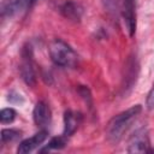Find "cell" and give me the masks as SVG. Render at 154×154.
<instances>
[{"mask_svg":"<svg viewBox=\"0 0 154 154\" xmlns=\"http://www.w3.org/2000/svg\"><path fill=\"white\" fill-rule=\"evenodd\" d=\"M142 112L141 105L131 106L130 108L114 116L106 126V136L111 143H117L122 140L124 134L129 130L131 124L137 119Z\"/></svg>","mask_w":154,"mask_h":154,"instance_id":"1","label":"cell"},{"mask_svg":"<svg viewBox=\"0 0 154 154\" xmlns=\"http://www.w3.org/2000/svg\"><path fill=\"white\" fill-rule=\"evenodd\" d=\"M49 57L52 61L61 67H73L78 61L77 53L60 38H55L49 45Z\"/></svg>","mask_w":154,"mask_h":154,"instance_id":"2","label":"cell"},{"mask_svg":"<svg viewBox=\"0 0 154 154\" xmlns=\"http://www.w3.org/2000/svg\"><path fill=\"white\" fill-rule=\"evenodd\" d=\"M19 70L24 82L29 85H34L36 82V76H35V69H34V61H32V51L30 46L24 47L22 51V61H20Z\"/></svg>","mask_w":154,"mask_h":154,"instance_id":"3","label":"cell"},{"mask_svg":"<svg viewBox=\"0 0 154 154\" xmlns=\"http://www.w3.org/2000/svg\"><path fill=\"white\" fill-rule=\"evenodd\" d=\"M149 147L150 142L148 131L144 128H140L131 135L126 150L129 153H146L149 152Z\"/></svg>","mask_w":154,"mask_h":154,"instance_id":"4","label":"cell"},{"mask_svg":"<svg viewBox=\"0 0 154 154\" xmlns=\"http://www.w3.org/2000/svg\"><path fill=\"white\" fill-rule=\"evenodd\" d=\"M122 16L124 25L129 36H134L137 26V16H136V0H123L122 1Z\"/></svg>","mask_w":154,"mask_h":154,"instance_id":"5","label":"cell"},{"mask_svg":"<svg viewBox=\"0 0 154 154\" xmlns=\"http://www.w3.org/2000/svg\"><path fill=\"white\" fill-rule=\"evenodd\" d=\"M31 6V0H2L0 4L1 18H11L25 8H30Z\"/></svg>","mask_w":154,"mask_h":154,"instance_id":"6","label":"cell"},{"mask_svg":"<svg viewBox=\"0 0 154 154\" xmlns=\"http://www.w3.org/2000/svg\"><path fill=\"white\" fill-rule=\"evenodd\" d=\"M48 137V132L43 129L41 131H38L37 134H35L34 136L23 140L17 148V153L18 154H25V153H30L34 149H36L37 147H40Z\"/></svg>","mask_w":154,"mask_h":154,"instance_id":"7","label":"cell"},{"mask_svg":"<svg viewBox=\"0 0 154 154\" xmlns=\"http://www.w3.org/2000/svg\"><path fill=\"white\" fill-rule=\"evenodd\" d=\"M32 118H34L35 124L38 128H41V129L47 128L52 120V112H51V108L48 107V105L43 101H38L34 107Z\"/></svg>","mask_w":154,"mask_h":154,"instance_id":"8","label":"cell"},{"mask_svg":"<svg viewBox=\"0 0 154 154\" xmlns=\"http://www.w3.org/2000/svg\"><path fill=\"white\" fill-rule=\"evenodd\" d=\"M59 10H60V13L66 19L72 20V22H79L83 16V12H84L83 6L79 2L73 1V0H67V1L63 2L60 5Z\"/></svg>","mask_w":154,"mask_h":154,"instance_id":"9","label":"cell"},{"mask_svg":"<svg viewBox=\"0 0 154 154\" xmlns=\"http://www.w3.org/2000/svg\"><path fill=\"white\" fill-rule=\"evenodd\" d=\"M82 122V114L75 111H66L64 113V136L69 137L76 132Z\"/></svg>","mask_w":154,"mask_h":154,"instance_id":"10","label":"cell"},{"mask_svg":"<svg viewBox=\"0 0 154 154\" xmlns=\"http://www.w3.org/2000/svg\"><path fill=\"white\" fill-rule=\"evenodd\" d=\"M65 144H66V136L53 137V138L48 142V144H47L45 148L40 149V152L43 153V152H49V150H52V149H61V148L65 147Z\"/></svg>","mask_w":154,"mask_h":154,"instance_id":"11","label":"cell"},{"mask_svg":"<svg viewBox=\"0 0 154 154\" xmlns=\"http://www.w3.org/2000/svg\"><path fill=\"white\" fill-rule=\"evenodd\" d=\"M20 131L16 130V129H4L1 131V142L2 143H7V142H12L17 138L20 137Z\"/></svg>","mask_w":154,"mask_h":154,"instance_id":"12","label":"cell"},{"mask_svg":"<svg viewBox=\"0 0 154 154\" xmlns=\"http://www.w3.org/2000/svg\"><path fill=\"white\" fill-rule=\"evenodd\" d=\"M16 116H17V112L13 108L11 107L2 108L0 112V120L2 124H10L16 119Z\"/></svg>","mask_w":154,"mask_h":154,"instance_id":"13","label":"cell"},{"mask_svg":"<svg viewBox=\"0 0 154 154\" xmlns=\"http://www.w3.org/2000/svg\"><path fill=\"white\" fill-rule=\"evenodd\" d=\"M146 103H147V107L149 109H153L154 108V83H153V85H152V88H150V90H149V93L147 95Z\"/></svg>","mask_w":154,"mask_h":154,"instance_id":"14","label":"cell"}]
</instances>
